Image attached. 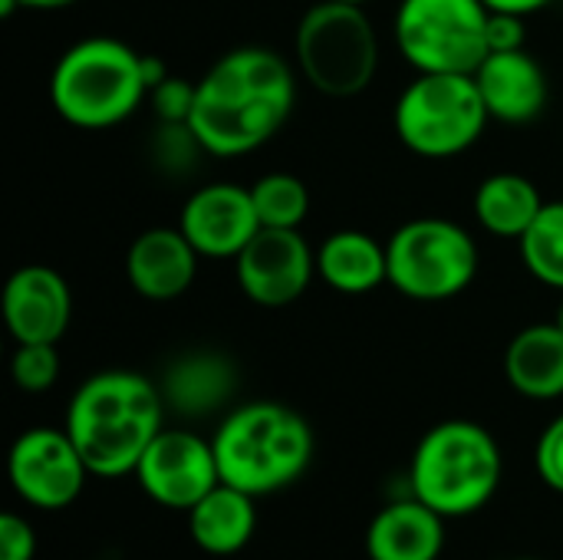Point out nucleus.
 <instances>
[{
  "label": "nucleus",
  "mask_w": 563,
  "mask_h": 560,
  "mask_svg": "<svg viewBox=\"0 0 563 560\" xmlns=\"http://www.w3.org/2000/svg\"><path fill=\"white\" fill-rule=\"evenodd\" d=\"M297 76V66L271 46H234L198 76L188 125L211 158L251 155L290 122Z\"/></svg>",
  "instance_id": "nucleus-1"
},
{
  "label": "nucleus",
  "mask_w": 563,
  "mask_h": 560,
  "mask_svg": "<svg viewBox=\"0 0 563 560\" xmlns=\"http://www.w3.org/2000/svg\"><path fill=\"white\" fill-rule=\"evenodd\" d=\"M201 261L205 257L195 251V244L185 238L178 224L148 228L135 234V241L125 251V281L142 300L172 304L191 290Z\"/></svg>",
  "instance_id": "nucleus-15"
},
{
  "label": "nucleus",
  "mask_w": 563,
  "mask_h": 560,
  "mask_svg": "<svg viewBox=\"0 0 563 560\" xmlns=\"http://www.w3.org/2000/svg\"><path fill=\"white\" fill-rule=\"evenodd\" d=\"M518 251L525 271L538 284L563 294V198L541 208L538 221L518 241Z\"/></svg>",
  "instance_id": "nucleus-23"
},
{
  "label": "nucleus",
  "mask_w": 563,
  "mask_h": 560,
  "mask_svg": "<svg viewBox=\"0 0 563 560\" xmlns=\"http://www.w3.org/2000/svg\"><path fill=\"white\" fill-rule=\"evenodd\" d=\"M340 3H360V7H366L369 0H340Z\"/></svg>",
  "instance_id": "nucleus-34"
},
{
  "label": "nucleus",
  "mask_w": 563,
  "mask_h": 560,
  "mask_svg": "<svg viewBox=\"0 0 563 560\" xmlns=\"http://www.w3.org/2000/svg\"><path fill=\"white\" fill-rule=\"evenodd\" d=\"M445 521L416 495L393 502L369 521L366 554L369 560H439L445 551Z\"/></svg>",
  "instance_id": "nucleus-18"
},
{
  "label": "nucleus",
  "mask_w": 563,
  "mask_h": 560,
  "mask_svg": "<svg viewBox=\"0 0 563 560\" xmlns=\"http://www.w3.org/2000/svg\"><path fill=\"white\" fill-rule=\"evenodd\" d=\"M139 488L162 508L188 512L221 485V469L211 439L191 429H162L135 469Z\"/></svg>",
  "instance_id": "nucleus-12"
},
{
  "label": "nucleus",
  "mask_w": 563,
  "mask_h": 560,
  "mask_svg": "<svg viewBox=\"0 0 563 560\" xmlns=\"http://www.w3.org/2000/svg\"><path fill=\"white\" fill-rule=\"evenodd\" d=\"M528 46V17L495 13L488 17V53H508Z\"/></svg>",
  "instance_id": "nucleus-30"
},
{
  "label": "nucleus",
  "mask_w": 563,
  "mask_h": 560,
  "mask_svg": "<svg viewBox=\"0 0 563 560\" xmlns=\"http://www.w3.org/2000/svg\"><path fill=\"white\" fill-rule=\"evenodd\" d=\"M165 76L158 56H145L119 36H86L53 63L49 102L73 129L102 132L132 119Z\"/></svg>",
  "instance_id": "nucleus-3"
},
{
  "label": "nucleus",
  "mask_w": 563,
  "mask_h": 560,
  "mask_svg": "<svg viewBox=\"0 0 563 560\" xmlns=\"http://www.w3.org/2000/svg\"><path fill=\"white\" fill-rule=\"evenodd\" d=\"M7 475H10L13 492L30 508L59 512V508H69L82 495L92 472L86 469L66 429L33 426L20 432L16 442L10 446Z\"/></svg>",
  "instance_id": "nucleus-10"
},
{
  "label": "nucleus",
  "mask_w": 563,
  "mask_h": 560,
  "mask_svg": "<svg viewBox=\"0 0 563 560\" xmlns=\"http://www.w3.org/2000/svg\"><path fill=\"white\" fill-rule=\"evenodd\" d=\"M544 205L548 201L541 198V188L521 172H495L482 178L472 195L475 221L482 231L501 241H521Z\"/></svg>",
  "instance_id": "nucleus-22"
},
{
  "label": "nucleus",
  "mask_w": 563,
  "mask_h": 560,
  "mask_svg": "<svg viewBox=\"0 0 563 560\" xmlns=\"http://www.w3.org/2000/svg\"><path fill=\"white\" fill-rule=\"evenodd\" d=\"M221 482L254 498L290 488L313 462L310 422L274 399H254L228 409L211 436Z\"/></svg>",
  "instance_id": "nucleus-4"
},
{
  "label": "nucleus",
  "mask_w": 563,
  "mask_h": 560,
  "mask_svg": "<svg viewBox=\"0 0 563 560\" xmlns=\"http://www.w3.org/2000/svg\"><path fill=\"white\" fill-rule=\"evenodd\" d=\"M505 376L511 389L534 403L563 396V330L548 323H528L505 350Z\"/></svg>",
  "instance_id": "nucleus-20"
},
{
  "label": "nucleus",
  "mask_w": 563,
  "mask_h": 560,
  "mask_svg": "<svg viewBox=\"0 0 563 560\" xmlns=\"http://www.w3.org/2000/svg\"><path fill=\"white\" fill-rule=\"evenodd\" d=\"M472 76L478 83L492 122L528 125L551 102L548 69L528 46L508 53H488Z\"/></svg>",
  "instance_id": "nucleus-16"
},
{
  "label": "nucleus",
  "mask_w": 563,
  "mask_h": 560,
  "mask_svg": "<svg viewBox=\"0 0 563 560\" xmlns=\"http://www.w3.org/2000/svg\"><path fill=\"white\" fill-rule=\"evenodd\" d=\"M59 350L56 343H16L10 360V376L20 393H46L59 380Z\"/></svg>",
  "instance_id": "nucleus-26"
},
{
  "label": "nucleus",
  "mask_w": 563,
  "mask_h": 560,
  "mask_svg": "<svg viewBox=\"0 0 563 560\" xmlns=\"http://www.w3.org/2000/svg\"><path fill=\"white\" fill-rule=\"evenodd\" d=\"M534 465L541 482L563 495V413L541 432L538 449H534Z\"/></svg>",
  "instance_id": "nucleus-28"
},
{
  "label": "nucleus",
  "mask_w": 563,
  "mask_h": 560,
  "mask_svg": "<svg viewBox=\"0 0 563 560\" xmlns=\"http://www.w3.org/2000/svg\"><path fill=\"white\" fill-rule=\"evenodd\" d=\"M148 155L158 165V172L181 178V175L195 172L198 158L208 152L188 122H158L152 132V142H148Z\"/></svg>",
  "instance_id": "nucleus-25"
},
{
  "label": "nucleus",
  "mask_w": 563,
  "mask_h": 560,
  "mask_svg": "<svg viewBox=\"0 0 563 560\" xmlns=\"http://www.w3.org/2000/svg\"><path fill=\"white\" fill-rule=\"evenodd\" d=\"M254 531H257V498L234 485L221 482L195 508H188V535L198 545V551L211 558H231L244 551Z\"/></svg>",
  "instance_id": "nucleus-21"
},
{
  "label": "nucleus",
  "mask_w": 563,
  "mask_h": 560,
  "mask_svg": "<svg viewBox=\"0 0 563 560\" xmlns=\"http://www.w3.org/2000/svg\"><path fill=\"white\" fill-rule=\"evenodd\" d=\"M294 66L330 99L366 92L379 73V33L366 7L340 0L307 7L294 33Z\"/></svg>",
  "instance_id": "nucleus-6"
},
{
  "label": "nucleus",
  "mask_w": 563,
  "mask_h": 560,
  "mask_svg": "<svg viewBox=\"0 0 563 560\" xmlns=\"http://www.w3.org/2000/svg\"><path fill=\"white\" fill-rule=\"evenodd\" d=\"M20 10H36V13H56V10H69L82 0H16Z\"/></svg>",
  "instance_id": "nucleus-32"
},
{
  "label": "nucleus",
  "mask_w": 563,
  "mask_h": 560,
  "mask_svg": "<svg viewBox=\"0 0 563 560\" xmlns=\"http://www.w3.org/2000/svg\"><path fill=\"white\" fill-rule=\"evenodd\" d=\"M505 455L498 439L472 419H445L432 426L409 465V488L442 518L482 512L501 488Z\"/></svg>",
  "instance_id": "nucleus-5"
},
{
  "label": "nucleus",
  "mask_w": 563,
  "mask_h": 560,
  "mask_svg": "<svg viewBox=\"0 0 563 560\" xmlns=\"http://www.w3.org/2000/svg\"><path fill=\"white\" fill-rule=\"evenodd\" d=\"M554 323H558V327L563 330V300H561V307H558V317H554Z\"/></svg>",
  "instance_id": "nucleus-33"
},
{
  "label": "nucleus",
  "mask_w": 563,
  "mask_h": 560,
  "mask_svg": "<svg viewBox=\"0 0 563 560\" xmlns=\"http://www.w3.org/2000/svg\"><path fill=\"white\" fill-rule=\"evenodd\" d=\"M36 558V531L26 518L7 512L0 515V560Z\"/></svg>",
  "instance_id": "nucleus-29"
},
{
  "label": "nucleus",
  "mask_w": 563,
  "mask_h": 560,
  "mask_svg": "<svg viewBox=\"0 0 563 560\" xmlns=\"http://www.w3.org/2000/svg\"><path fill=\"white\" fill-rule=\"evenodd\" d=\"M178 228L208 261H234L251 238L261 231V218L251 198V185L238 182H208L195 188L181 211Z\"/></svg>",
  "instance_id": "nucleus-13"
},
{
  "label": "nucleus",
  "mask_w": 563,
  "mask_h": 560,
  "mask_svg": "<svg viewBox=\"0 0 563 560\" xmlns=\"http://www.w3.org/2000/svg\"><path fill=\"white\" fill-rule=\"evenodd\" d=\"M492 116L472 73H416L393 102L399 142L429 162L465 155L485 135Z\"/></svg>",
  "instance_id": "nucleus-7"
},
{
  "label": "nucleus",
  "mask_w": 563,
  "mask_h": 560,
  "mask_svg": "<svg viewBox=\"0 0 563 560\" xmlns=\"http://www.w3.org/2000/svg\"><path fill=\"white\" fill-rule=\"evenodd\" d=\"M238 386H241V373L234 360L218 350H188L175 356L158 380L168 413L185 419H205L224 413Z\"/></svg>",
  "instance_id": "nucleus-17"
},
{
  "label": "nucleus",
  "mask_w": 563,
  "mask_h": 560,
  "mask_svg": "<svg viewBox=\"0 0 563 560\" xmlns=\"http://www.w3.org/2000/svg\"><path fill=\"white\" fill-rule=\"evenodd\" d=\"M195 89L198 79H181V76H165L148 89V106L155 112V122H188L195 109Z\"/></svg>",
  "instance_id": "nucleus-27"
},
{
  "label": "nucleus",
  "mask_w": 563,
  "mask_h": 560,
  "mask_svg": "<svg viewBox=\"0 0 563 560\" xmlns=\"http://www.w3.org/2000/svg\"><path fill=\"white\" fill-rule=\"evenodd\" d=\"M0 314L13 343H59L73 320V290L56 267L23 264L3 284Z\"/></svg>",
  "instance_id": "nucleus-14"
},
{
  "label": "nucleus",
  "mask_w": 563,
  "mask_h": 560,
  "mask_svg": "<svg viewBox=\"0 0 563 560\" xmlns=\"http://www.w3.org/2000/svg\"><path fill=\"white\" fill-rule=\"evenodd\" d=\"M485 0H399L393 36L416 73H475L488 56Z\"/></svg>",
  "instance_id": "nucleus-9"
},
{
  "label": "nucleus",
  "mask_w": 563,
  "mask_h": 560,
  "mask_svg": "<svg viewBox=\"0 0 563 560\" xmlns=\"http://www.w3.org/2000/svg\"><path fill=\"white\" fill-rule=\"evenodd\" d=\"M515 560H538V558H515Z\"/></svg>",
  "instance_id": "nucleus-35"
},
{
  "label": "nucleus",
  "mask_w": 563,
  "mask_h": 560,
  "mask_svg": "<svg viewBox=\"0 0 563 560\" xmlns=\"http://www.w3.org/2000/svg\"><path fill=\"white\" fill-rule=\"evenodd\" d=\"M389 287L416 304H445L462 297L482 267L478 241L459 221L422 215L399 224L389 241Z\"/></svg>",
  "instance_id": "nucleus-8"
},
{
  "label": "nucleus",
  "mask_w": 563,
  "mask_h": 560,
  "mask_svg": "<svg viewBox=\"0 0 563 560\" xmlns=\"http://www.w3.org/2000/svg\"><path fill=\"white\" fill-rule=\"evenodd\" d=\"M165 413L162 389L145 373L99 370L69 396L63 429L96 479H125L165 429Z\"/></svg>",
  "instance_id": "nucleus-2"
},
{
  "label": "nucleus",
  "mask_w": 563,
  "mask_h": 560,
  "mask_svg": "<svg viewBox=\"0 0 563 560\" xmlns=\"http://www.w3.org/2000/svg\"><path fill=\"white\" fill-rule=\"evenodd\" d=\"M317 277L346 297L373 294L389 284L386 241L360 228H340L317 244Z\"/></svg>",
  "instance_id": "nucleus-19"
},
{
  "label": "nucleus",
  "mask_w": 563,
  "mask_h": 560,
  "mask_svg": "<svg viewBox=\"0 0 563 560\" xmlns=\"http://www.w3.org/2000/svg\"><path fill=\"white\" fill-rule=\"evenodd\" d=\"M554 0H485L488 10L495 13H518V17H534L541 10H548Z\"/></svg>",
  "instance_id": "nucleus-31"
},
{
  "label": "nucleus",
  "mask_w": 563,
  "mask_h": 560,
  "mask_svg": "<svg viewBox=\"0 0 563 560\" xmlns=\"http://www.w3.org/2000/svg\"><path fill=\"white\" fill-rule=\"evenodd\" d=\"M261 228H300L310 215V188L290 172H267L251 185Z\"/></svg>",
  "instance_id": "nucleus-24"
},
{
  "label": "nucleus",
  "mask_w": 563,
  "mask_h": 560,
  "mask_svg": "<svg viewBox=\"0 0 563 560\" xmlns=\"http://www.w3.org/2000/svg\"><path fill=\"white\" fill-rule=\"evenodd\" d=\"M241 294L267 310L297 304L317 277V248L300 228H261L234 257Z\"/></svg>",
  "instance_id": "nucleus-11"
}]
</instances>
